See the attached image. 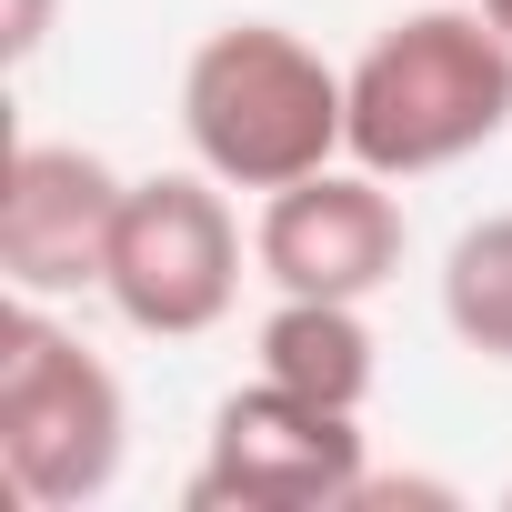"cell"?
Returning a JSON list of instances; mask_svg holds the SVG:
<instances>
[{
    "instance_id": "6da1fadb",
    "label": "cell",
    "mask_w": 512,
    "mask_h": 512,
    "mask_svg": "<svg viewBox=\"0 0 512 512\" xmlns=\"http://www.w3.org/2000/svg\"><path fill=\"white\" fill-rule=\"evenodd\" d=\"M181 131L211 181L282 191L332 171V151H352V91L282 21H221L181 71Z\"/></svg>"
},
{
    "instance_id": "7a4b0ae2",
    "label": "cell",
    "mask_w": 512,
    "mask_h": 512,
    "mask_svg": "<svg viewBox=\"0 0 512 512\" xmlns=\"http://www.w3.org/2000/svg\"><path fill=\"white\" fill-rule=\"evenodd\" d=\"M352 161L382 181L442 171L512 121V41L492 11H412L352 71Z\"/></svg>"
},
{
    "instance_id": "3957f363",
    "label": "cell",
    "mask_w": 512,
    "mask_h": 512,
    "mask_svg": "<svg viewBox=\"0 0 512 512\" xmlns=\"http://www.w3.org/2000/svg\"><path fill=\"white\" fill-rule=\"evenodd\" d=\"M121 382L41 312V292H11L0 312V462H11V492L41 512L101 502L121 472Z\"/></svg>"
},
{
    "instance_id": "277c9868",
    "label": "cell",
    "mask_w": 512,
    "mask_h": 512,
    "mask_svg": "<svg viewBox=\"0 0 512 512\" xmlns=\"http://www.w3.org/2000/svg\"><path fill=\"white\" fill-rule=\"evenodd\" d=\"M111 312L131 332L191 342L231 312L241 292V221L211 191V171H151L121 191V231H111V272H101Z\"/></svg>"
},
{
    "instance_id": "5b68a950",
    "label": "cell",
    "mask_w": 512,
    "mask_h": 512,
    "mask_svg": "<svg viewBox=\"0 0 512 512\" xmlns=\"http://www.w3.org/2000/svg\"><path fill=\"white\" fill-rule=\"evenodd\" d=\"M362 422L342 402L251 382L211 412V462L191 472L201 512H342L362 502Z\"/></svg>"
},
{
    "instance_id": "8992f818",
    "label": "cell",
    "mask_w": 512,
    "mask_h": 512,
    "mask_svg": "<svg viewBox=\"0 0 512 512\" xmlns=\"http://www.w3.org/2000/svg\"><path fill=\"white\" fill-rule=\"evenodd\" d=\"M121 171L81 141H21L11 181H0V272L11 292H101L111 272V231H121Z\"/></svg>"
},
{
    "instance_id": "52a82bcc",
    "label": "cell",
    "mask_w": 512,
    "mask_h": 512,
    "mask_svg": "<svg viewBox=\"0 0 512 512\" xmlns=\"http://www.w3.org/2000/svg\"><path fill=\"white\" fill-rule=\"evenodd\" d=\"M251 262L272 272V292H312V302H362L402 272V201L382 191V171H312L282 181L262 201Z\"/></svg>"
},
{
    "instance_id": "ba28073f",
    "label": "cell",
    "mask_w": 512,
    "mask_h": 512,
    "mask_svg": "<svg viewBox=\"0 0 512 512\" xmlns=\"http://www.w3.org/2000/svg\"><path fill=\"white\" fill-rule=\"evenodd\" d=\"M262 382L362 412V392H372V332H362V302L282 292V312L262 322Z\"/></svg>"
},
{
    "instance_id": "9c48e42d",
    "label": "cell",
    "mask_w": 512,
    "mask_h": 512,
    "mask_svg": "<svg viewBox=\"0 0 512 512\" xmlns=\"http://www.w3.org/2000/svg\"><path fill=\"white\" fill-rule=\"evenodd\" d=\"M442 322L462 352L482 362H512V211L472 221L452 241V262H442Z\"/></svg>"
},
{
    "instance_id": "30bf717a",
    "label": "cell",
    "mask_w": 512,
    "mask_h": 512,
    "mask_svg": "<svg viewBox=\"0 0 512 512\" xmlns=\"http://www.w3.org/2000/svg\"><path fill=\"white\" fill-rule=\"evenodd\" d=\"M51 11H61V0H11V11H0V51L31 61V51L51 41Z\"/></svg>"
},
{
    "instance_id": "8fae6325",
    "label": "cell",
    "mask_w": 512,
    "mask_h": 512,
    "mask_svg": "<svg viewBox=\"0 0 512 512\" xmlns=\"http://www.w3.org/2000/svg\"><path fill=\"white\" fill-rule=\"evenodd\" d=\"M482 11H492V21H502V41H512V0H482Z\"/></svg>"
}]
</instances>
